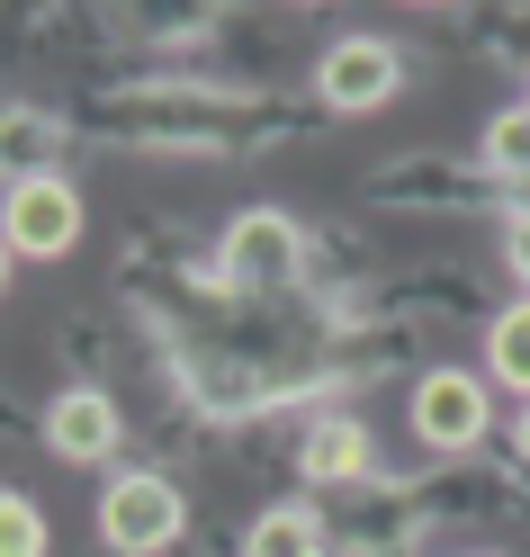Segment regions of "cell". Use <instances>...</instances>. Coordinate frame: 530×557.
I'll use <instances>...</instances> for the list:
<instances>
[{"label":"cell","mask_w":530,"mask_h":557,"mask_svg":"<svg viewBox=\"0 0 530 557\" xmlns=\"http://www.w3.org/2000/svg\"><path fill=\"white\" fill-rule=\"evenodd\" d=\"M118 396H99V387H63L46 405V441H54V459H73V468H99L118 449Z\"/></svg>","instance_id":"obj_6"},{"label":"cell","mask_w":530,"mask_h":557,"mask_svg":"<svg viewBox=\"0 0 530 557\" xmlns=\"http://www.w3.org/2000/svg\"><path fill=\"white\" fill-rule=\"evenodd\" d=\"M0 243L27 261H63L82 243V189L63 181V171H46V181H19L10 198H0Z\"/></svg>","instance_id":"obj_3"},{"label":"cell","mask_w":530,"mask_h":557,"mask_svg":"<svg viewBox=\"0 0 530 557\" xmlns=\"http://www.w3.org/2000/svg\"><path fill=\"white\" fill-rule=\"evenodd\" d=\"M485 162L504 171V181H521V171H530V109H504V117L485 126Z\"/></svg>","instance_id":"obj_12"},{"label":"cell","mask_w":530,"mask_h":557,"mask_svg":"<svg viewBox=\"0 0 530 557\" xmlns=\"http://www.w3.org/2000/svg\"><path fill=\"white\" fill-rule=\"evenodd\" d=\"M243 557H324V521L306 504H279V512H261L243 531Z\"/></svg>","instance_id":"obj_9"},{"label":"cell","mask_w":530,"mask_h":557,"mask_svg":"<svg viewBox=\"0 0 530 557\" xmlns=\"http://www.w3.org/2000/svg\"><path fill=\"white\" fill-rule=\"evenodd\" d=\"M0 557H46V504L0 495Z\"/></svg>","instance_id":"obj_11"},{"label":"cell","mask_w":530,"mask_h":557,"mask_svg":"<svg viewBox=\"0 0 530 557\" xmlns=\"http://www.w3.org/2000/svg\"><path fill=\"white\" fill-rule=\"evenodd\" d=\"M297 468H306L315 485H350V476H369V432H360V423H342V413H324V423H306Z\"/></svg>","instance_id":"obj_7"},{"label":"cell","mask_w":530,"mask_h":557,"mask_svg":"<svg viewBox=\"0 0 530 557\" xmlns=\"http://www.w3.org/2000/svg\"><path fill=\"white\" fill-rule=\"evenodd\" d=\"M306 261V234L297 216H279V207H243L217 243V288H288Z\"/></svg>","instance_id":"obj_2"},{"label":"cell","mask_w":530,"mask_h":557,"mask_svg":"<svg viewBox=\"0 0 530 557\" xmlns=\"http://www.w3.org/2000/svg\"><path fill=\"white\" fill-rule=\"evenodd\" d=\"M0 288H10V243H0Z\"/></svg>","instance_id":"obj_14"},{"label":"cell","mask_w":530,"mask_h":557,"mask_svg":"<svg viewBox=\"0 0 530 557\" xmlns=\"http://www.w3.org/2000/svg\"><path fill=\"white\" fill-rule=\"evenodd\" d=\"M521 459H530V413H521Z\"/></svg>","instance_id":"obj_15"},{"label":"cell","mask_w":530,"mask_h":557,"mask_svg":"<svg viewBox=\"0 0 530 557\" xmlns=\"http://www.w3.org/2000/svg\"><path fill=\"white\" fill-rule=\"evenodd\" d=\"M0 171H10V189L19 181H46V171H54V117L0 109Z\"/></svg>","instance_id":"obj_8"},{"label":"cell","mask_w":530,"mask_h":557,"mask_svg":"<svg viewBox=\"0 0 530 557\" xmlns=\"http://www.w3.org/2000/svg\"><path fill=\"white\" fill-rule=\"evenodd\" d=\"M485 369L504 377L513 396H530V306H504V315H494V333H485Z\"/></svg>","instance_id":"obj_10"},{"label":"cell","mask_w":530,"mask_h":557,"mask_svg":"<svg viewBox=\"0 0 530 557\" xmlns=\"http://www.w3.org/2000/svg\"><path fill=\"white\" fill-rule=\"evenodd\" d=\"M485 423H494L485 377H468V369H432V377L414 387V432L432 441V449H477Z\"/></svg>","instance_id":"obj_5"},{"label":"cell","mask_w":530,"mask_h":557,"mask_svg":"<svg viewBox=\"0 0 530 557\" xmlns=\"http://www.w3.org/2000/svg\"><path fill=\"white\" fill-rule=\"evenodd\" d=\"M504 261H513V278H521V288H530V207H521V216H513V234H504Z\"/></svg>","instance_id":"obj_13"},{"label":"cell","mask_w":530,"mask_h":557,"mask_svg":"<svg viewBox=\"0 0 530 557\" xmlns=\"http://www.w3.org/2000/svg\"><path fill=\"white\" fill-rule=\"evenodd\" d=\"M181 521H189L181 485L153 476V468H135V476H118L109 495H99V540H109L118 557H162L171 540H181Z\"/></svg>","instance_id":"obj_1"},{"label":"cell","mask_w":530,"mask_h":557,"mask_svg":"<svg viewBox=\"0 0 530 557\" xmlns=\"http://www.w3.org/2000/svg\"><path fill=\"white\" fill-rule=\"evenodd\" d=\"M396 82H405V54L386 46V37H342V46H324V63H315V90H324L333 117L386 109V99H396Z\"/></svg>","instance_id":"obj_4"},{"label":"cell","mask_w":530,"mask_h":557,"mask_svg":"<svg viewBox=\"0 0 530 557\" xmlns=\"http://www.w3.org/2000/svg\"><path fill=\"white\" fill-rule=\"evenodd\" d=\"M521 109H530V99H521Z\"/></svg>","instance_id":"obj_16"}]
</instances>
